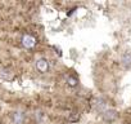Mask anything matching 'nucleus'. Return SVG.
<instances>
[{"instance_id": "6", "label": "nucleus", "mask_w": 131, "mask_h": 124, "mask_svg": "<svg viewBox=\"0 0 131 124\" xmlns=\"http://www.w3.org/2000/svg\"><path fill=\"white\" fill-rule=\"evenodd\" d=\"M67 84L70 85V87H72V88H75V87H77L79 85V79L76 78V76H68L67 78Z\"/></svg>"}, {"instance_id": "3", "label": "nucleus", "mask_w": 131, "mask_h": 124, "mask_svg": "<svg viewBox=\"0 0 131 124\" xmlns=\"http://www.w3.org/2000/svg\"><path fill=\"white\" fill-rule=\"evenodd\" d=\"M117 119V111L113 110V109H108V110H104L103 112V120L107 121V123H112Z\"/></svg>"}, {"instance_id": "2", "label": "nucleus", "mask_w": 131, "mask_h": 124, "mask_svg": "<svg viewBox=\"0 0 131 124\" xmlns=\"http://www.w3.org/2000/svg\"><path fill=\"white\" fill-rule=\"evenodd\" d=\"M36 69H37V71L41 73V74L46 73V71L49 70V61H48L46 58H40V59H37V61H36Z\"/></svg>"}, {"instance_id": "4", "label": "nucleus", "mask_w": 131, "mask_h": 124, "mask_svg": "<svg viewBox=\"0 0 131 124\" xmlns=\"http://www.w3.org/2000/svg\"><path fill=\"white\" fill-rule=\"evenodd\" d=\"M121 64L126 70L131 69V52H125L121 56Z\"/></svg>"}, {"instance_id": "5", "label": "nucleus", "mask_w": 131, "mask_h": 124, "mask_svg": "<svg viewBox=\"0 0 131 124\" xmlns=\"http://www.w3.org/2000/svg\"><path fill=\"white\" fill-rule=\"evenodd\" d=\"M25 118L26 116H25V114L22 111H14L12 114V121H13V124H23Z\"/></svg>"}, {"instance_id": "1", "label": "nucleus", "mask_w": 131, "mask_h": 124, "mask_svg": "<svg viewBox=\"0 0 131 124\" xmlns=\"http://www.w3.org/2000/svg\"><path fill=\"white\" fill-rule=\"evenodd\" d=\"M36 38L34 36V35H31V34H25L22 38H21V43H22V45L25 47V48H27V49H31V48H34L35 45H36Z\"/></svg>"}]
</instances>
